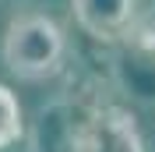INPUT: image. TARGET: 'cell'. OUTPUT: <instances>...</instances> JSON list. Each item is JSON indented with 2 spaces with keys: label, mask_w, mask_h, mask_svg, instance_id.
<instances>
[{
  "label": "cell",
  "mask_w": 155,
  "mask_h": 152,
  "mask_svg": "<svg viewBox=\"0 0 155 152\" xmlns=\"http://www.w3.org/2000/svg\"><path fill=\"white\" fill-rule=\"evenodd\" d=\"M67 36L42 11H21L14 14L0 43V60L18 81H46L64 67Z\"/></svg>",
  "instance_id": "1"
},
{
  "label": "cell",
  "mask_w": 155,
  "mask_h": 152,
  "mask_svg": "<svg viewBox=\"0 0 155 152\" xmlns=\"http://www.w3.org/2000/svg\"><path fill=\"white\" fill-rule=\"evenodd\" d=\"M71 152H145V138L130 110L102 106L71 131Z\"/></svg>",
  "instance_id": "2"
},
{
  "label": "cell",
  "mask_w": 155,
  "mask_h": 152,
  "mask_svg": "<svg viewBox=\"0 0 155 152\" xmlns=\"http://www.w3.org/2000/svg\"><path fill=\"white\" fill-rule=\"evenodd\" d=\"M74 21L92 39H116L130 29L137 14V0H71Z\"/></svg>",
  "instance_id": "3"
},
{
  "label": "cell",
  "mask_w": 155,
  "mask_h": 152,
  "mask_svg": "<svg viewBox=\"0 0 155 152\" xmlns=\"http://www.w3.org/2000/svg\"><path fill=\"white\" fill-rule=\"evenodd\" d=\"M25 134V113H21V99L7 85H0V152L11 149Z\"/></svg>",
  "instance_id": "4"
}]
</instances>
